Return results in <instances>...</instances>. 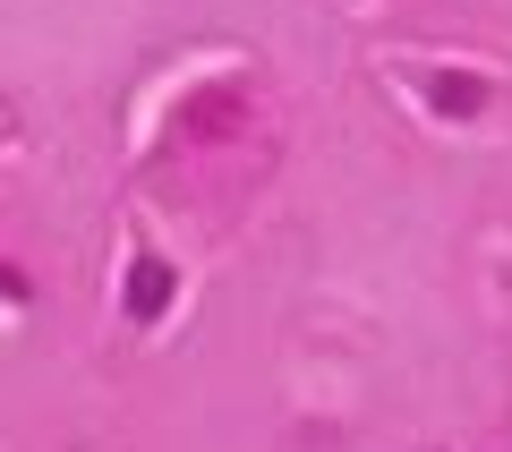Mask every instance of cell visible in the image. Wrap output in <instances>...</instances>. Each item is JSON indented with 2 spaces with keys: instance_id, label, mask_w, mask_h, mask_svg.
I'll use <instances>...</instances> for the list:
<instances>
[{
  "instance_id": "6da1fadb",
  "label": "cell",
  "mask_w": 512,
  "mask_h": 452,
  "mask_svg": "<svg viewBox=\"0 0 512 452\" xmlns=\"http://www.w3.org/2000/svg\"><path fill=\"white\" fill-rule=\"evenodd\" d=\"M171 308H180V265H171L154 239H137L128 265H120V316L128 325H163Z\"/></svg>"
},
{
  "instance_id": "7a4b0ae2",
  "label": "cell",
  "mask_w": 512,
  "mask_h": 452,
  "mask_svg": "<svg viewBox=\"0 0 512 452\" xmlns=\"http://www.w3.org/2000/svg\"><path fill=\"white\" fill-rule=\"evenodd\" d=\"M239 128H248V86H205V94H180V111H171V137L180 145H231Z\"/></svg>"
},
{
  "instance_id": "3957f363",
  "label": "cell",
  "mask_w": 512,
  "mask_h": 452,
  "mask_svg": "<svg viewBox=\"0 0 512 452\" xmlns=\"http://www.w3.org/2000/svg\"><path fill=\"white\" fill-rule=\"evenodd\" d=\"M419 103L436 111V120H478V86H487V77L478 69H419Z\"/></svg>"
},
{
  "instance_id": "277c9868",
  "label": "cell",
  "mask_w": 512,
  "mask_h": 452,
  "mask_svg": "<svg viewBox=\"0 0 512 452\" xmlns=\"http://www.w3.org/2000/svg\"><path fill=\"white\" fill-rule=\"evenodd\" d=\"M18 308H35V273L18 256H0V316H18Z\"/></svg>"
}]
</instances>
